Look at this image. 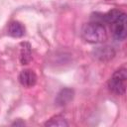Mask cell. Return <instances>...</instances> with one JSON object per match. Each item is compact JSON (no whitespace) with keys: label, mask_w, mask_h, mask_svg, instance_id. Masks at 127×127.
<instances>
[{"label":"cell","mask_w":127,"mask_h":127,"mask_svg":"<svg viewBox=\"0 0 127 127\" xmlns=\"http://www.w3.org/2000/svg\"><path fill=\"white\" fill-rule=\"evenodd\" d=\"M82 37L83 39L92 44L102 43L107 38V33L105 27L98 22H91L85 24L82 28Z\"/></svg>","instance_id":"6da1fadb"},{"label":"cell","mask_w":127,"mask_h":127,"mask_svg":"<svg viewBox=\"0 0 127 127\" xmlns=\"http://www.w3.org/2000/svg\"><path fill=\"white\" fill-rule=\"evenodd\" d=\"M126 79H127L126 68L120 67L110 77V79L108 81L109 89L117 95L124 94L126 91Z\"/></svg>","instance_id":"7a4b0ae2"},{"label":"cell","mask_w":127,"mask_h":127,"mask_svg":"<svg viewBox=\"0 0 127 127\" xmlns=\"http://www.w3.org/2000/svg\"><path fill=\"white\" fill-rule=\"evenodd\" d=\"M112 35L115 40L123 41L126 38V14L123 12L114 22L111 24Z\"/></svg>","instance_id":"3957f363"},{"label":"cell","mask_w":127,"mask_h":127,"mask_svg":"<svg viewBox=\"0 0 127 127\" xmlns=\"http://www.w3.org/2000/svg\"><path fill=\"white\" fill-rule=\"evenodd\" d=\"M93 57L100 62H108L115 57V50L110 46L97 47L92 51Z\"/></svg>","instance_id":"277c9868"},{"label":"cell","mask_w":127,"mask_h":127,"mask_svg":"<svg viewBox=\"0 0 127 127\" xmlns=\"http://www.w3.org/2000/svg\"><path fill=\"white\" fill-rule=\"evenodd\" d=\"M19 81L25 87H32L37 82V75L32 69H24L19 74Z\"/></svg>","instance_id":"5b68a950"},{"label":"cell","mask_w":127,"mask_h":127,"mask_svg":"<svg viewBox=\"0 0 127 127\" xmlns=\"http://www.w3.org/2000/svg\"><path fill=\"white\" fill-rule=\"evenodd\" d=\"M73 95H74V92L71 88L64 87V88H62L59 91V93L56 96L55 101H56L57 105L64 106V105H66L67 103H69L72 100Z\"/></svg>","instance_id":"8992f818"},{"label":"cell","mask_w":127,"mask_h":127,"mask_svg":"<svg viewBox=\"0 0 127 127\" xmlns=\"http://www.w3.org/2000/svg\"><path fill=\"white\" fill-rule=\"evenodd\" d=\"M32 58L31 45L27 42L21 43V53H20V62L22 64H27L30 63Z\"/></svg>","instance_id":"52a82bcc"},{"label":"cell","mask_w":127,"mask_h":127,"mask_svg":"<svg viewBox=\"0 0 127 127\" xmlns=\"http://www.w3.org/2000/svg\"><path fill=\"white\" fill-rule=\"evenodd\" d=\"M8 34L14 38H20L22 36H24L25 34V28L24 26L16 21H13L9 24L8 27Z\"/></svg>","instance_id":"ba28073f"},{"label":"cell","mask_w":127,"mask_h":127,"mask_svg":"<svg viewBox=\"0 0 127 127\" xmlns=\"http://www.w3.org/2000/svg\"><path fill=\"white\" fill-rule=\"evenodd\" d=\"M45 126H68V123L66 121V119L62 116V115H56L54 117H52L49 121H47L45 123Z\"/></svg>","instance_id":"9c48e42d"},{"label":"cell","mask_w":127,"mask_h":127,"mask_svg":"<svg viewBox=\"0 0 127 127\" xmlns=\"http://www.w3.org/2000/svg\"><path fill=\"white\" fill-rule=\"evenodd\" d=\"M13 125H24V123H23V122H22V123H20V122H14Z\"/></svg>","instance_id":"30bf717a"}]
</instances>
